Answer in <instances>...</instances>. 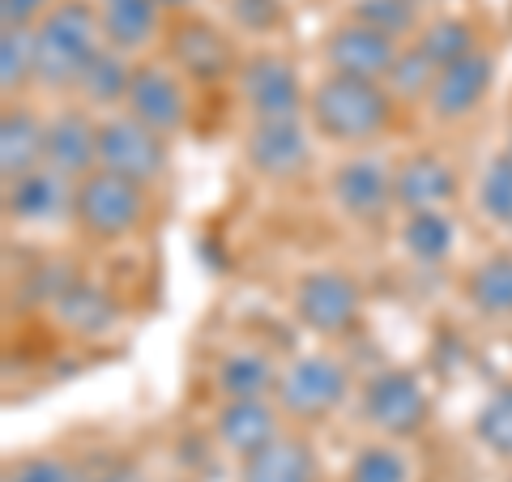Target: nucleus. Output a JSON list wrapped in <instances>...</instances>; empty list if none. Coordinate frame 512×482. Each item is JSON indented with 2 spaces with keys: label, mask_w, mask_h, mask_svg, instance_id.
<instances>
[{
  "label": "nucleus",
  "mask_w": 512,
  "mask_h": 482,
  "mask_svg": "<svg viewBox=\"0 0 512 482\" xmlns=\"http://www.w3.org/2000/svg\"><path fill=\"white\" fill-rule=\"evenodd\" d=\"M99 52L103 30L94 0H56L35 26V86L43 94H73Z\"/></svg>",
  "instance_id": "f257e3e1"
},
{
  "label": "nucleus",
  "mask_w": 512,
  "mask_h": 482,
  "mask_svg": "<svg viewBox=\"0 0 512 482\" xmlns=\"http://www.w3.org/2000/svg\"><path fill=\"white\" fill-rule=\"evenodd\" d=\"M397 99L384 82L325 73L308 90V120L333 146H367L393 124Z\"/></svg>",
  "instance_id": "f03ea898"
},
{
  "label": "nucleus",
  "mask_w": 512,
  "mask_h": 482,
  "mask_svg": "<svg viewBox=\"0 0 512 482\" xmlns=\"http://www.w3.org/2000/svg\"><path fill=\"white\" fill-rule=\"evenodd\" d=\"M146 218H150V188H137L111 171H90L86 180H77L73 222L94 244H120V239L137 235Z\"/></svg>",
  "instance_id": "7ed1b4c3"
},
{
  "label": "nucleus",
  "mask_w": 512,
  "mask_h": 482,
  "mask_svg": "<svg viewBox=\"0 0 512 482\" xmlns=\"http://www.w3.org/2000/svg\"><path fill=\"white\" fill-rule=\"evenodd\" d=\"M346 393H350V367L320 350V355H299L295 363L282 367L274 406L291 423H325L346 401Z\"/></svg>",
  "instance_id": "20e7f679"
},
{
  "label": "nucleus",
  "mask_w": 512,
  "mask_h": 482,
  "mask_svg": "<svg viewBox=\"0 0 512 482\" xmlns=\"http://www.w3.org/2000/svg\"><path fill=\"white\" fill-rule=\"evenodd\" d=\"M235 99L248 111V120H303L308 111V90L299 82V69L291 56L256 52L239 60L235 73Z\"/></svg>",
  "instance_id": "39448f33"
},
{
  "label": "nucleus",
  "mask_w": 512,
  "mask_h": 482,
  "mask_svg": "<svg viewBox=\"0 0 512 482\" xmlns=\"http://www.w3.org/2000/svg\"><path fill=\"white\" fill-rule=\"evenodd\" d=\"M171 167L167 137L133 120L128 111H111L99 120V171H111L137 188H154Z\"/></svg>",
  "instance_id": "423d86ee"
},
{
  "label": "nucleus",
  "mask_w": 512,
  "mask_h": 482,
  "mask_svg": "<svg viewBox=\"0 0 512 482\" xmlns=\"http://www.w3.org/2000/svg\"><path fill=\"white\" fill-rule=\"evenodd\" d=\"M363 419L372 423L380 436L410 440L431 423V397L423 380L406 372V367H384L363 384Z\"/></svg>",
  "instance_id": "0eeeda50"
},
{
  "label": "nucleus",
  "mask_w": 512,
  "mask_h": 482,
  "mask_svg": "<svg viewBox=\"0 0 512 482\" xmlns=\"http://www.w3.org/2000/svg\"><path fill=\"white\" fill-rule=\"evenodd\" d=\"M363 291L346 269H308L295 282V320L316 337H342L359 325Z\"/></svg>",
  "instance_id": "6e6552de"
},
{
  "label": "nucleus",
  "mask_w": 512,
  "mask_h": 482,
  "mask_svg": "<svg viewBox=\"0 0 512 482\" xmlns=\"http://www.w3.org/2000/svg\"><path fill=\"white\" fill-rule=\"evenodd\" d=\"M329 192L338 201V210L359 222V227H376V222L389 218V210L397 205L393 192V163H384L380 154H350L333 167Z\"/></svg>",
  "instance_id": "1a4fd4ad"
},
{
  "label": "nucleus",
  "mask_w": 512,
  "mask_h": 482,
  "mask_svg": "<svg viewBox=\"0 0 512 482\" xmlns=\"http://www.w3.org/2000/svg\"><path fill=\"white\" fill-rule=\"evenodd\" d=\"M167 64L184 82H222V77H235L239 73V60H235V47L231 39L222 35L214 22L205 18H175L167 30Z\"/></svg>",
  "instance_id": "9d476101"
},
{
  "label": "nucleus",
  "mask_w": 512,
  "mask_h": 482,
  "mask_svg": "<svg viewBox=\"0 0 512 482\" xmlns=\"http://www.w3.org/2000/svg\"><path fill=\"white\" fill-rule=\"evenodd\" d=\"M124 111L146 128H154V133L175 137L188 124V82L167 60H141L133 86H128Z\"/></svg>",
  "instance_id": "9b49d317"
},
{
  "label": "nucleus",
  "mask_w": 512,
  "mask_h": 482,
  "mask_svg": "<svg viewBox=\"0 0 512 482\" xmlns=\"http://www.w3.org/2000/svg\"><path fill=\"white\" fill-rule=\"evenodd\" d=\"M244 163L269 184L299 180L312 167V133L303 120H256L244 133Z\"/></svg>",
  "instance_id": "f8f14e48"
},
{
  "label": "nucleus",
  "mask_w": 512,
  "mask_h": 482,
  "mask_svg": "<svg viewBox=\"0 0 512 482\" xmlns=\"http://www.w3.org/2000/svg\"><path fill=\"white\" fill-rule=\"evenodd\" d=\"M406 43H397L380 30L363 26V22H338L320 43V56H325L329 73L342 77H363V82H389L397 56H402Z\"/></svg>",
  "instance_id": "ddd939ff"
},
{
  "label": "nucleus",
  "mask_w": 512,
  "mask_h": 482,
  "mask_svg": "<svg viewBox=\"0 0 512 482\" xmlns=\"http://www.w3.org/2000/svg\"><path fill=\"white\" fill-rule=\"evenodd\" d=\"M73 197H77V180L52 167H39L22 175V180L5 184V214L9 222H22V227H56V222L73 218Z\"/></svg>",
  "instance_id": "4468645a"
},
{
  "label": "nucleus",
  "mask_w": 512,
  "mask_h": 482,
  "mask_svg": "<svg viewBox=\"0 0 512 482\" xmlns=\"http://www.w3.org/2000/svg\"><path fill=\"white\" fill-rule=\"evenodd\" d=\"M491 82H495V56L478 47L474 56H466V60H457V64H448V69H440L436 86H431V94H427V111H431V116H436L440 124L466 120V116H474V111L483 107Z\"/></svg>",
  "instance_id": "2eb2a0df"
},
{
  "label": "nucleus",
  "mask_w": 512,
  "mask_h": 482,
  "mask_svg": "<svg viewBox=\"0 0 512 482\" xmlns=\"http://www.w3.org/2000/svg\"><path fill=\"white\" fill-rule=\"evenodd\" d=\"M69 180H86L90 171H99V120L90 116V107H60L56 116H47V163Z\"/></svg>",
  "instance_id": "dca6fc26"
},
{
  "label": "nucleus",
  "mask_w": 512,
  "mask_h": 482,
  "mask_svg": "<svg viewBox=\"0 0 512 482\" xmlns=\"http://www.w3.org/2000/svg\"><path fill=\"white\" fill-rule=\"evenodd\" d=\"M282 436V410L274 397H252V401H222L214 414V440L227 448L235 461L261 453L265 444Z\"/></svg>",
  "instance_id": "f3484780"
},
{
  "label": "nucleus",
  "mask_w": 512,
  "mask_h": 482,
  "mask_svg": "<svg viewBox=\"0 0 512 482\" xmlns=\"http://www.w3.org/2000/svg\"><path fill=\"white\" fill-rule=\"evenodd\" d=\"M393 192L402 214L444 210L457 197V171L431 150H414L402 163H393Z\"/></svg>",
  "instance_id": "a211bd4d"
},
{
  "label": "nucleus",
  "mask_w": 512,
  "mask_h": 482,
  "mask_svg": "<svg viewBox=\"0 0 512 482\" xmlns=\"http://www.w3.org/2000/svg\"><path fill=\"white\" fill-rule=\"evenodd\" d=\"M47 163V120H39L26 103H9L0 116V175L5 184L39 171Z\"/></svg>",
  "instance_id": "6ab92c4d"
},
{
  "label": "nucleus",
  "mask_w": 512,
  "mask_h": 482,
  "mask_svg": "<svg viewBox=\"0 0 512 482\" xmlns=\"http://www.w3.org/2000/svg\"><path fill=\"white\" fill-rule=\"evenodd\" d=\"M94 13L103 43L124 56H141L163 30V9L154 0H94Z\"/></svg>",
  "instance_id": "aec40b11"
},
{
  "label": "nucleus",
  "mask_w": 512,
  "mask_h": 482,
  "mask_svg": "<svg viewBox=\"0 0 512 482\" xmlns=\"http://www.w3.org/2000/svg\"><path fill=\"white\" fill-rule=\"evenodd\" d=\"M239 482H316V453L303 436H282L239 461Z\"/></svg>",
  "instance_id": "412c9836"
},
{
  "label": "nucleus",
  "mask_w": 512,
  "mask_h": 482,
  "mask_svg": "<svg viewBox=\"0 0 512 482\" xmlns=\"http://www.w3.org/2000/svg\"><path fill=\"white\" fill-rule=\"evenodd\" d=\"M282 367L265 350H231L214 367V389L222 401H252V397H274Z\"/></svg>",
  "instance_id": "4be33fe9"
},
{
  "label": "nucleus",
  "mask_w": 512,
  "mask_h": 482,
  "mask_svg": "<svg viewBox=\"0 0 512 482\" xmlns=\"http://www.w3.org/2000/svg\"><path fill=\"white\" fill-rule=\"evenodd\" d=\"M52 316H56V325L69 329L73 337H99L120 320V308H116V299H111L107 291H99L94 282L77 278L69 291L52 303Z\"/></svg>",
  "instance_id": "5701e85b"
},
{
  "label": "nucleus",
  "mask_w": 512,
  "mask_h": 482,
  "mask_svg": "<svg viewBox=\"0 0 512 482\" xmlns=\"http://www.w3.org/2000/svg\"><path fill=\"white\" fill-rule=\"evenodd\" d=\"M466 299L483 320L512 316V252H491L466 273Z\"/></svg>",
  "instance_id": "b1692460"
},
{
  "label": "nucleus",
  "mask_w": 512,
  "mask_h": 482,
  "mask_svg": "<svg viewBox=\"0 0 512 482\" xmlns=\"http://www.w3.org/2000/svg\"><path fill=\"white\" fill-rule=\"evenodd\" d=\"M133 73H137L133 56L111 52V47L103 43V52L90 60V69L82 73V82H77L73 94H77V99H82L86 107H120V111H124L128 86H133Z\"/></svg>",
  "instance_id": "393cba45"
},
{
  "label": "nucleus",
  "mask_w": 512,
  "mask_h": 482,
  "mask_svg": "<svg viewBox=\"0 0 512 482\" xmlns=\"http://www.w3.org/2000/svg\"><path fill=\"white\" fill-rule=\"evenodd\" d=\"M457 244V227L444 210H423V214H406L402 218V248L410 261L419 265H444L453 256Z\"/></svg>",
  "instance_id": "a878e982"
},
{
  "label": "nucleus",
  "mask_w": 512,
  "mask_h": 482,
  "mask_svg": "<svg viewBox=\"0 0 512 482\" xmlns=\"http://www.w3.org/2000/svg\"><path fill=\"white\" fill-rule=\"evenodd\" d=\"M410 43H419L436 69H448V64L478 52V26L470 18H457V13H444V18H431Z\"/></svg>",
  "instance_id": "bb28decb"
},
{
  "label": "nucleus",
  "mask_w": 512,
  "mask_h": 482,
  "mask_svg": "<svg viewBox=\"0 0 512 482\" xmlns=\"http://www.w3.org/2000/svg\"><path fill=\"white\" fill-rule=\"evenodd\" d=\"M35 86V26H0V94Z\"/></svg>",
  "instance_id": "cd10ccee"
},
{
  "label": "nucleus",
  "mask_w": 512,
  "mask_h": 482,
  "mask_svg": "<svg viewBox=\"0 0 512 482\" xmlns=\"http://www.w3.org/2000/svg\"><path fill=\"white\" fill-rule=\"evenodd\" d=\"M350 22H363L397 43H410V35L423 30V13L414 0H355L350 5Z\"/></svg>",
  "instance_id": "c85d7f7f"
},
{
  "label": "nucleus",
  "mask_w": 512,
  "mask_h": 482,
  "mask_svg": "<svg viewBox=\"0 0 512 482\" xmlns=\"http://www.w3.org/2000/svg\"><path fill=\"white\" fill-rule=\"evenodd\" d=\"M474 440L491 457L512 461V384H500L474 414Z\"/></svg>",
  "instance_id": "c756f323"
},
{
  "label": "nucleus",
  "mask_w": 512,
  "mask_h": 482,
  "mask_svg": "<svg viewBox=\"0 0 512 482\" xmlns=\"http://www.w3.org/2000/svg\"><path fill=\"white\" fill-rule=\"evenodd\" d=\"M436 77H440V69L423 56V47L419 43H406L384 86L393 90L397 103H427V94H431V86H436Z\"/></svg>",
  "instance_id": "7c9ffc66"
},
{
  "label": "nucleus",
  "mask_w": 512,
  "mask_h": 482,
  "mask_svg": "<svg viewBox=\"0 0 512 482\" xmlns=\"http://www.w3.org/2000/svg\"><path fill=\"white\" fill-rule=\"evenodd\" d=\"M478 210L491 227L512 231V154H495L478 180Z\"/></svg>",
  "instance_id": "2f4dec72"
},
{
  "label": "nucleus",
  "mask_w": 512,
  "mask_h": 482,
  "mask_svg": "<svg viewBox=\"0 0 512 482\" xmlns=\"http://www.w3.org/2000/svg\"><path fill=\"white\" fill-rule=\"evenodd\" d=\"M346 482H410V470L393 444H363L346 465Z\"/></svg>",
  "instance_id": "473e14b6"
},
{
  "label": "nucleus",
  "mask_w": 512,
  "mask_h": 482,
  "mask_svg": "<svg viewBox=\"0 0 512 482\" xmlns=\"http://www.w3.org/2000/svg\"><path fill=\"white\" fill-rule=\"evenodd\" d=\"M231 18L248 35H269L282 26V0H231Z\"/></svg>",
  "instance_id": "72a5a7b5"
},
{
  "label": "nucleus",
  "mask_w": 512,
  "mask_h": 482,
  "mask_svg": "<svg viewBox=\"0 0 512 482\" xmlns=\"http://www.w3.org/2000/svg\"><path fill=\"white\" fill-rule=\"evenodd\" d=\"M9 482H77V470L60 457H22L9 465Z\"/></svg>",
  "instance_id": "f704fd0d"
},
{
  "label": "nucleus",
  "mask_w": 512,
  "mask_h": 482,
  "mask_svg": "<svg viewBox=\"0 0 512 482\" xmlns=\"http://www.w3.org/2000/svg\"><path fill=\"white\" fill-rule=\"evenodd\" d=\"M56 0H0V26H39Z\"/></svg>",
  "instance_id": "c9c22d12"
},
{
  "label": "nucleus",
  "mask_w": 512,
  "mask_h": 482,
  "mask_svg": "<svg viewBox=\"0 0 512 482\" xmlns=\"http://www.w3.org/2000/svg\"><path fill=\"white\" fill-rule=\"evenodd\" d=\"M158 9H171V13H184V9H192L197 5V0H154Z\"/></svg>",
  "instance_id": "e433bc0d"
},
{
  "label": "nucleus",
  "mask_w": 512,
  "mask_h": 482,
  "mask_svg": "<svg viewBox=\"0 0 512 482\" xmlns=\"http://www.w3.org/2000/svg\"><path fill=\"white\" fill-rule=\"evenodd\" d=\"M414 5H419V9H423V5H436V0H414Z\"/></svg>",
  "instance_id": "4c0bfd02"
},
{
  "label": "nucleus",
  "mask_w": 512,
  "mask_h": 482,
  "mask_svg": "<svg viewBox=\"0 0 512 482\" xmlns=\"http://www.w3.org/2000/svg\"><path fill=\"white\" fill-rule=\"evenodd\" d=\"M508 154H512V128H508Z\"/></svg>",
  "instance_id": "58836bf2"
}]
</instances>
